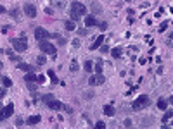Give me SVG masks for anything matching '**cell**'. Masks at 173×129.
<instances>
[{
	"label": "cell",
	"instance_id": "36",
	"mask_svg": "<svg viewBox=\"0 0 173 129\" xmlns=\"http://www.w3.org/2000/svg\"><path fill=\"white\" fill-rule=\"evenodd\" d=\"M62 109H64V110L68 112V114H73V109H71L69 105H62Z\"/></svg>",
	"mask_w": 173,
	"mask_h": 129
},
{
	"label": "cell",
	"instance_id": "32",
	"mask_svg": "<svg viewBox=\"0 0 173 129\" xmlns=\"http://www.w3.org/2000/svg\"><path fill=\"white\" fill-rule=\"evenodd\" d=\"M37 62H38V66H43V64L47 62V59H45V57H43V55H40L38 59H37Z\"/></svg>",
	"mask_w": 173,
	"mask_h": 129
},
{
	"label": "cell",
	"instance_id": "45",
	"mask_svg": "<svg viewBox=\"0 0 173 129\" xmlns=\"http://www.w3.org/2000/svg\"><path fill=\"white\" fill-rule=\"evenodd\" d=\"M45 12H47V14H54V10H52L50 7H47V9H45Z\"/></svg>",
	"mask_w": 173,
	"mask_h": 129
},
{
	"label": "cell",
	"instance_id": "4",
	"mask_svg": "<svg viewBox=\"0 0 173 129\" xmlns=\"http://www.w3.org/2000/svg\"><path fill=\"white\" fill-rule=\"evenodd\" d=\"M11 43H12L14 50H18V52H26V50H28V40L24 36L23 38H12Z\"/></svg>",
	"mask_w": 173,
	"mask_h": 129
},
{
	"label": "cell",
	"instance_id": "40",
	"mask_svg": "<svg viewBox=\"0 0 173 129\" xmlns=\"http://www.w3.org/2000/svg\"><path fill=\"white\" fill-rule=\"evenodd\" d=\"M123 126H125V128H132V121H130V119H126V121H125V124H123Z\"/></svg>",
	"mask_w": 173,
	"mask_h": 129
},
{
	"label": "cell",
	"instance_id": "2",
	"mask_svg": "<svg viewBox=\"0 0 173 129\" xmlns=\"http://www.w3.org/2000/svg\"><path fill=\"white\" fill-rule=\"evenodd\" d=\"M42 102H45L50 110H61V109H62V103H61L59 100H56V96L50 95V93H49V95H43V96H42Z\"/></svg>",
	"mask_w": 173,
	"mask_h": 129
},
{
	"label": "cell",
	"instance_id": "43",
	"mask_svg": "<svg viewBox=\"0 0 173 129\" xmlns=\"http://www.w3.org/2000/svg\"><path fill=\"white\" fill-rule=\"evenodd\" d=\"M4 96H5V90H2V88H0V100H2Z\"/></svg>",
	"mask_w": 173,
	"mask_h": 129
},
{
	"label": "cell",
	"instance_id": "33",
	"mask_svg": "<svg viewBox=\"0 0 173 129\" xmlns=\"http://www.w3.org/2000/svg\"><path fill=\"white\" fill-rule=\"evenodd\" d=\"M109 50H111V48H109L107 45H100V52H102V54H107Z\"/></svg>",
	"mask_w": 173,
	"mask_h": 129
},
{
	"label": "cell",
	"instance_id": "17",
	"mask_svg": "<svg viewBox=\"0 0 173 129\" xmlns=\"http://www.w3.org/2000/svg\"><path fill=\"white\" fill-rule=\"evenodd\" d=\"M64 28H66L68 31H75V29H76V24H75V21H66Z\"/></svg>",
	"mask_w": 173,
	"mask_h": 129
},
{
	"label": "cell",
	"instance_id": "23",
	"mask_svg": "<svg viewBox=\"0 0 173 129\" xmlns=\"http://www.w3.org/2000/svg\"><path fill=\"white\" fill-rule=\"evenodd\" d=\"M49 77H50V79H52V83H54V84H56V83H59L57 76H56V73H54V71H52V69H50V71H49Z\"/></svg>",
	"mask_w": 173,
	"mask_h": 129
},
{
	"label": "cell",
	"instance_id": "20",
	"mask_svg": "<svg viewBox=\"0 0 173 129\" xmlns=\"http://www.w3.org/2000/svg\"><path fill=\"white\" fill-rule=\"evenodd\" d=\"M19 14H21V12H19V9H12V10L9 12V16H11L12 19H16V21H18V19H21Z\"/></svg>",
	"mask_w": 173,
	"mask_h": 129
},
{
	"label": "cell",
	"instance_id": "16",
	"mask_svg": "<svg viewBox=\"0 0 173 129\" xmlns=\"http://www.w3.org/2000/svg\"><path fill=\"white\" fill-rule=\"evenodd\" d=\"M52 38H56V40H57L59 45H66V43H68V40H66V38H62L59 33H54V35H52Z\"/></svg>",
	"mask_w": 173,
	"mask_h": 129
},
{
	"label": "cell",
	"instance_id": "34",
	"mask_svg": "<svg viewBox=\"0 0 173 129\" xmlns=\"http://www.w3.org/2000/svg\"><path fill=\"white\" fill-rule=\"evenodd\" d=\"M28 84V90L30 91H37V84H33V83H26Z\"/></svg>",
	"mask_w": 173,
	"mask_h": 129
},
{
	"label": "cell",
	"instance_id": "6",
	"mask_svg": "<svg viewBox=\"0 0 173 129\" xmlns=\"http://www.w3.org/2000/svg\"><path fill=\"white\" fill-rule=\"evenodd\" d=\"M12 114H14V103H9V105L2 107V109H0V121H4V119L11 117Z\"/></svg>",
	"mask_w": 173,
	"mask_h": 129
},
{
	"label": "cell",
	"instance_id": "48",
	"mask_svg": "<svg viewBox=\"0 0 173 129\" xmlns=\"http://www.w3.org/2000/svg\"><path fill=\"white\" fill-rule=\"evenodd\" d=\"M0 109H2V103H0Z\"/></svg>",
	"mask_w": 173,
	"mask_h": 129
},
{
	"label": "cell",
	"instance_id": "22",
	"mask_svg": "<svg viewBox=\"0 0 173 129\" xmlns=\"http://www.w3.org/2000/svg\"><path fill=\"white\" fill-rule=\"evenodd\" d=\"M2 83H4V86H7V88H9V86H12V81H11V77H7V76H4V77H2Z\"/></svg>",
	"mask_w": 173,
	"mask_h": 129
},
{
	"label": "cell",
	"instance_id": "31",
	"mask_svg": "<svg viewBox=\"0 0 173 129\" xmlns=\"http://www.w3.org/2000/svg\"><path fill=\"white\" fill-rule=\"evenodd\" d=\"M37 83H38V84H43V83H45V76H43V74L37 76Z\"/></svg>",
	"mask_w": 173,
	"mask_h": 129
},
{
	"label": "cell",
	"instance_id": "9",
	"mask_svg": "<svg viewBox=\"0 0 173 129\" xmlns=\"http://www.w3.org/2000/svg\"><path fill=\"white\" fill-rule=\"evenodd\" d=\"M97 24H99V21H97V17H95V16H92V14L85 16V26L92 28V26H97Z\"/></svg>",
	"mask_w": 173,
	"mask_h": 129
},
{
	"label": "cell",
	"instance_id": "21",
	"mask_svg": "<svg viewBox=\"0 0 173 129\" xmlns=\"http://www.w3.org/2000/svg\"><path fill=\"white\" fill-rule=\"evenodd\" d=\"M166 105H168V102H166L165 98H159V100H157V107H159L161 110H166Z\"/></svg>",
	"mask_w": 173,
	"mask_h": 129
},
{
	"label": "cell",
	"instance_id": "14",
	"mask_svg": "<svg viewBox=\"0 0 173 129\" xmlns=\"http://www.w3.org/2000/svg\"><path fill=\"white\" fill-rule=\"evenodd\" d=\"M24 81H26V83H35V81H37V76L33 74V71H31V73H26V76H24Z\"/></svg>",
	"mask_w": 173,
	"mask_h": 129
},
{
	"label": "cell",
	"instance_id": "42",
	"mask_svg": "<svg viewBox=\"0 0 173 129\" xmlns=\"http://www.w3.org/2000/svg\"><path fill=\"white\" fill-rule=\"evenodd\" d=\"M95 126H97V128H100V129H102V128H106V124H104L102 121H99V122H97Z\"/></svg>",
	"mask_w": 173,
	"mask_h": 129
},
{
	"label": "cell",
	"instance_id": "26",
	"mask_svg": "<svg viewBox=\"0 0 173 129\" xmlns=\"http://www.w3.org/2000/svg\"><path fill=\"white\" fill-rule=\"evenodd\" d=\"M92 10H94L95 14H97V12H102V7H100L97 2H94V3H92Z\"/></svg>",
	"mask_w": 173,
	"mask_h": 129
},
{
	"label": "cell",
	"instance_id": "24",
	"mask_svg": "<svg viewBox=\"0 0 173 129\" xmlns=\"http://www.w3.org/2000/svg\"><path fill=\"white\" fill-rule=\"evenodd\" d=\"M172 115H173V112H172V110L166 112V114H165V117H163V124H166V122H168V121L172 119Z\"/></svg>",
	"mask_w": 173,
	"mask_h": 129
},
{
	"label": "cell",
	"instance_id": "41",
	"mask_svg": "<svg viewBox=\"0 0 173 129\" xmlns=\"http://www.w3.org/2000/svg\"><path fill=\"white\" fill-rule=\"evenodd\" d=\"M88 84H90V86H95V79H94V76L88 79Z\"/></svg>",
	"mask_w": 173,
	"mask_h": 129
},
{
	"label": "cell",
	"instance_id": "15",
	"mask_svg": "<svg viewBox=\"0 0 173 129\" xmlns=\"http://www.w3.org/2000/svg\"><path fill=\"white\" fill-rule=\"evenodd\" d=\"M94 79H95V86H100V84H104V83H106V77H104L102 74H97V76H94Z\"/></svg>",
	"mask_w": 173,
	"mask_h": 129
},
{
	"label": "cell",
	"instance_id": "12",
	"mask_svg": "<svg viewBox=\"0 0 173 129\" xmlns=\"http://www.w3.org/2000/svg\"><path fill=\"white\" fill-rule=\"evenodd\" d=\"M109 52H111V55L114 57V59H121L123 57V48H119V47H116V48L109 50Z\"/></svg>",
	"mask_w": 173,
	"mask_h": 129
},
{
	"label": "cell",
	"instance_id": "47",
	"mask_svg": "<svg viewBox=\"0 0 173 129\" xmlns=\"http://www.w3.org/2000/svg\"><path fill=\"white\" fill-rule=\"evenodd\" d=\"M2 67H4V64H2V62H0V69H2Z\"/></svg>",
	"mask_w": 173,
	"mask_h": 129
},
{
	"label": "cell",
	"instance_id": "44",
	"mask_svg": "<svg viewBox=\"0 0 173 129\" xmlns=\"http://www.w3.org/2000/svg\"><path fill=\"white\" fill-rule=\"evenodd\" d=\"M73 45H75V47H80V40H78V38L76 40H73Z\"/></svg>",
	"mask_w": 173,
	"mask_h": 129
},
{
	"label": "cell",
	"instance_id": "3",
	"mask_svg": "<svg viewBox=\"0 0 173 129\" xmlns=\"http://www.w3.org/2000/svg\"><path fill=\"white\" fill-rule=\"evenodd\" d=\"M149 105H151V98H149L147 95H140L133 103H132V109L138 112V110H142V109H145V107H149Z\"/></svg>",
	"mask_w": 173,
	"mask_h": 129
},
{
	"label": "cell",
	"instance_id": "28",
	"mask_svg": "<svg viewBox=\"0 0 173 129\" xmlns=\"http://www.w3.org/2000/svg\"><path fill=\"white\" fill-rule=\"evenodd\" d=\"M83 98L85 100H92L94 98V91H83Z\"/></svg>",
	"mask_w": 173,
	"mask_h": 129
},
{
	"label": "cell",
	"instance_id": "46",
	"mask_svg": "<svg viewBox=\"0 0 173 129\" xmlns=\"http://www.w3.org/2000/svg\"><path fill=\"white\" fill-rule=\"evenodd\" d=\"M4 12H5V7H4V5H0V14H4Z\"/></svg>",
	"mask_w": 173,
	"mask_h": 129
},
{
	"label": "cell",
	"instance_id": "10",
	"mask_svg": "<svg viewBox=\"0 0 173 129\" xmlns=\"http://www.w3.org/2000/svg\"><path fill=\"white\" fill-rule=\"evenodd\" d=\"M40 121H42V117H40V115H31V117H28L26 124H28V126H37Z\"/></svg>",
	"mask_w": 173,
	"mask_h": 129
},
{
	"label": "cell",
	"instance_id": "8",
	"mask_svg": "<svg viewBox=\"0 0 173 129\" xmlns=\"http://www.w3.org/2000/svg\"><path fill=\"white\" fill-rule=\"evenodd\" d=\"M23 9H24V14H26L30 19L37 17V7H35L33 3H24V7H23Z\"/></svg>",
	"mask_w": 173,
	"mask_h": 129
},
{
	"label": "cell",
	"instance_id": "38",
	"mask_svg": "<svg viewBox=\"0 0 173 129\" xmlns=\"http://www.w3.org/2000/svg\"><path fill=\"white\" fill-rule=\"evenodd\" d=\"M166 28H168V22H163V24H161V28H159V31H161V33H163V31H165V29H166Z\"/></svg>",
	"mask_w": 173,
	"mask_h": 129
},
{
	"label": "cell",
	"instance_id": "35",
	"mask_svg": "<svg viewBox=\"0 0 173 129\" xmlns=\"http://www.w3.org/2000/svg\"><path fill=\"white\" fill-rule=\"evenodd\" d=\"M16 126H18V128H21V126H24V121H23L21 117H18V121H16Z\"/></svg>",
	"mask_w": 173,
	"mask_h": 129
},
{
	"label": "cell",
	"instance_id": "7",
	"mask_svg": "<svg viewBox=\"0 0 173 129\" xmlns=\"http://www.w3.org/2000/svg\"><path fill=\"white\" fill-rule=\"evenodd\" d=\"M35 38H37L38 41H43V40L52 38V35H50L47 29H43V28H37V29H35Z\"/></svg>",
	"mask_w": 173,
	"mask_h": 129
},
{
	"label": "cell",
	"instance_id": "5",
	"mask_svg": "<svg viewBox=\"0 0 173 129\" xmlns=\"http://www.w3.org/2000/svg\"><path fill=\"white\" fill-rule=\"evenodd\" d=\"M38 47H40V50H42L43 54H49V55H54V54H56V45L50 43V41H47V40L38 41Z\"/></svg>",
	"mask_w": 173,
	"mask_h": 129
},
{
	"label": "cell",
	"instance_id": "27",
	"mask_svg": "<svg viewBox=\"0 0 173 129\" xmlns=\"http://www.w3.org/2000/svg\"><path fill=\"white\" fill-rule=\"evenodd\" d=\"M95 71H97V74H102V60L100 59L97 60V64H95Z\"/></svg>",
	"mask_w": 173,
	"mask_h": 129
},
{
	"label": "cell",
	"instance_id": "1",
	"mask_svg": "<svg viewBox=\"0 0 173 129\" xmlns=\"http://www.w3.org/2000/svg\"><path fill=\"white\" fill-rule=\"evenodd\" d=\"M83 14H87V7L81 2H71V21H78L83 17Z\"/></svg>",
	"mask_w": 173,
	"mask_h": 129
},
{
	"label": "cell",
	"instance_id": "19",
	"mask_svg": "<svg viewBox=\"0 0 173 129\" xmlns=\"http://www.w3.org/2000/svg\"><path fill=\"white\" fill-rule=\"evenodd\" d=\"M104 114L109 115V117L114 115V107H113V105H106V107H104Z\"/></svg>",
	"mask_w": 173,
	"mask_h": 129
},
{
	"label": "cell",
	"instance_id": "30",
	"mask_svg": "<svg viewBox=\"0 0 173 129\" xmlns=\"http://www.w3.org/2000/svg\"><path fill=\"white\" fill-rule=\"evenodd\" d=\"M71 71H73V73H76L78 71V62L76 60H71Z\"/></svg>",
	"mask_w": 173,
	"mask_h": 129
},
{
	"label": "cell",
	"instance_id": "29",
	"mask_svg": "<svg viewBox=\"0 0 173 129\" xmlns=\"http://www.w3.org/2000/svg\"><path fill=\"white\" fill-rule=\"evenodd\" d=\"M52 3H54V7H59V9H64V2H61V0H52Z\"/></svg>",
	"mask_w": 173,
	"mask_h": 129
},
{
	"label": "cell",
	"instance_id": "11",
	"mask_svg": "<svg viewBox=\"0 0 173 129\" xmlns=\"http://www.w3.org/2000/svg\"><path fill=\"white\" fill-rule=\"evenodd\" d=\"M18 69H19V71H24V73H31V71H33V67H31L30 64H26V62H18Z\"/></svg>",
	"mask_w": 173,
	"mask_h": 129
},
{
	"label": "cell",
	"instance_id": "39",
	"mask_svg": "<svg viewBox=\"0 0 173 129\" xmlns=\"http://www.w3.org/2000/svg\"><path fill=\"white\" fill-rule=\"evenodd\" d=\"M87 33H88L87 29H80V31H78V35H80V36H87Z\"/></svg>",
	"mask_w": 173,
	"mask_h": 129
},
{
	"label": "cell",
	"instance_id": "13",
	"mask_svg": "<svg viewBox=\"0 0 173 129\" xmlns=\"http://www.w3.org/2000/svg\"><path fill=\"white\" fill-rule=\"evenodd\" d=\"M102 41H104V36H102V35H100V36H97V40L92 43V45H90V50H95V48H99V47L102 45Z\"/></svg>",
	"mask_w": 173,
	"mask_h": 129
},
{
	"label": "cell",
	"instance_id": "18",
	"mask_svg": "<svg viewBox=\"0 0 173 129\" xmlns=\"http://www.w3.org/2000/svg\"><path fill=\"white\" fill-rule=\"evenodd\" d=\"M7 55H9V59H11L12 62H21V57L19 55H14V52H12V50H7Z\"/></svg>",
	"mask_w": 173,
	"mask_h": 129
},
{
	"label": "cell",
	"instance_id": "25",
	"mask_svg": "<svg viewBox=\"0 0 173 129\" xmlns=\"http://www.w3.org/2000/svg\"><path fill=\"white\" fill-rule=\"evenodd\" d=\"M83 67H85V71H88V73H90V71H92V67H94V62H92V60H87Z\"/></svg>",
	"mask_w": 173,
	"mask_h": 129
},
{
	"label": "cell",
	"instance_id": "37",
	"mask_svg": "<svg viewBox=\"0 0 173 129\" xmlns=\"http://www.w3.org/2000/svg\"><path fill=\"white\" fill-rule=\"evenodd\" d=\"M99 26H100V29H102V31H106V29H107V22H100Z\"/></svg>",
	"mask_w": 173,
	"mask_h": 129
}]
</instances>
